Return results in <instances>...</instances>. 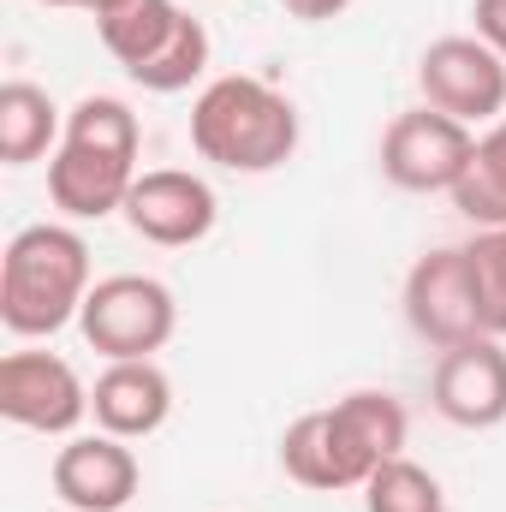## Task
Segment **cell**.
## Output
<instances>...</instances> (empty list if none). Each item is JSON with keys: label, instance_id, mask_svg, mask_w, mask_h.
I'll list each match as a JSON object with an SVG mask.
<instances>
[{"label": "cell", "instance_id": "5b68a950", "mask_svg": "<svg viewBox=\"0 0 506 512\" xmlns=\"http://www.w3.org/2000/svg\"><path fill=\"white\" fill-rule=\"evenodd\" d=\"M423 108L453 114L459 126H495L506 114V60L483 36H441L417 60Z\"/></svg>", "mask_w": 506, "mask_h": 512}, {"label": "cell", "instance_id": "9a60e30c", "mask_svg": "<svg viewBox=\"0 0 506 512\" xmlns=\"http://www.w3.org/2000/svg\"><path fill=\"white\" fill-rule=\"evenodd\" d=\"M60 137H66V126H60V108L48 102V90H36L24 78L0 84V161L6 167L42 161Z\"/></svg>", "mask_w": 506, "mask_h": 512}, {"label": "cell", "instance_id": "ac0fdd59", "mask_svg": "<svg viewBox=\"0 0 506 512\" xmlns=\"http://www.w3.org/2000/svg\"><path fill=\"white\" fill-rule=\"evenodd\" d=\"M66 143L114 149V155H131V161H137L143 131H137V114H131L120 96H84V102L66 114Z\"/></svg>", "mask_w": 506, "mask_h": 512}, {"label": "cell", "instance_id": "4fadbf2b", "mask_svg": "<svg viewBox=\"0 0 506 512\" xmlns=\"http://www.w3.org/2000/svg\"><path fill=\"white\" fill-rule=\"evenodd\" d=\"M90 417L102 435L120 441H149L167 417H173V382L155 358H131V364H108L96 387H90Z\"/></svg>", "mask_w": 506, "mask_h": 512}, {"label": "cell", "instance_id": "8992f818", "mask_svg": "<svg viewBox=\"0 0 506 512\" xmlns=\"http://www.w3.org/2000/svg\"><path fill=\"white\" fill-rule=\"evenodd\" d=\"M471 149H477L471 126H459L441 108H411V114H393V126L381 131V173L387 185L417 191V197L453 191L465 179Z\"/></svg>", "mask_w": 506, "mask_h": 512}, {"label": "cell", "instance_id": "6da1fadb", "mask_svg": "<svg viewBox=\"0 0 506 512\" xmlns=\"http://www.w3.org/2000/svg\"><path fill=\"white\" fill-rule=\"evenodd\" d=\"M405 435H411L405 405L393 393H381V387H358V393L286 423L280 465H286V477L298 489L340 495V489H364L387 459H399Z\"/></svg>", "mask_w": 506, "mask_h": 512}, {"label": "cell", "instance_id": "d6986e66", "mask_svg": "<svg viewBox=\"0 0 506 512\" xmlns=\"http://www.w3.org/2000/svg\"><path fill=\"white\" fill-rule=\"evenodd\" d=\"M364 512H447V495L423 465H411L399 453L364 483Z\"/></svg>", "mask_w": 506, "mask_h": 512}, {"label": "cell", "instance_id": "e0dca14e", "mask_svg": "<svg viewBox=\"0 0 506 512\" xmlns=\"http://www.w3.org/2000/svg\"><path fill=\"white\" fill-rule=\"evenodd\" d=\"M203 72H209V30H203V18L185 12V24L173 30V42H167L131 84H143V90H155V96H179V90H191Z\"/></svg>", "mask_w": 506, "mask_h": 512}, {"label": "cell", "instance_id": "ba28073f", "mask_svg": "<svg viewBox=\"0 0 506 512\" xmlns=\"http://www.w3.org/2000/svg\"><path fill=\"white\" fill-rule=\"evenodd\" d=\"M405 322L417 340L429 346H465L483 334V310H477V286H471V268H465V245H447V251H429L411 262L405 274Z\"/></svg>", "mask_w": 506, "mask_h": 512}, {"label": "cell", "instance_id": "ffe728a7", "mask_svg": "<svg viewBox=\"0 0 506 512\" xmlns=\"http://www.w3.org/2000/svg\"><path fill=\"white\" fill-rule=\"evenodd\" d=\"M465 268L477 286V310H483V334H506V227H477V239L465 245Z\"/></svg>", "mask_w": 506, "mask_h": 512}, {"label": "cell", "instance_id": "8fae6325", "mask_svg": "<svg viewBox=\"0 0 506 512\" xmlns=\"http://www.w3.org/2000/svg\"><path fill=\"white\" fill-rule=\"evenodd\" d=\"M143 471L120 435H72L54 453V495L72 512H126Z\"/></svg>", "mask_w": 506, "mask_h": 512}, {"label": "cell", "instance_id": "603a6c76", "mask_svg": "<svg viewBox=\"0 0 506 512\" xmlns=\"http://www.w3.org/2000/svg\"><path fill=\"white\" fill-rule=\"evenodd\" d=\"M42 6H78V12H84V6H90V0H42Z\"/></svg>", "mask_w": 506, "mask_h": 512}, {"label": "cell", "instance_id": "3957f363", "mask_svg": "<svg viewBox=\"0 0 506 512\" xmlns=\"http://www.w3.org/2000/svg\"><path fill=\"white\" fill-rule=\"evenodd\" d=\"M90 245L84 233L42 221L12 233V245L0 256V322L18 340H42L60 334L66 322H78L84 298H90Z\"/></svg>", "mask_w": 506, "mask_h": 512}, {"label": "cell", "instance_id": "7402d4cb", "mask_svg": "<svg viewBox=\"0 0 506 512\" xmlns=\"http://www.w3.org/2000/svg\"><path fill=\"white\" fill-rule=\"evenodd\" d=\"M280 6H286L298 24H328V18H340L352 0H280Z\"/></svg>", "mask_w": 506, "mask_h": 512}, {"label": "cell", "instance_id": "5bb4252c", "mask_svg": "<svg viewBox=\"0 0 506 512\" xmlns=\"http://www.w3.org/2000/svg\"><path fill=\"white\" fill-rule=\"evenodd\" d=\"M179 24H185V6H173V0H126V6H114L108 18H96V36H102V48L126 66V78H137V72L173 42Z\"/></svg>", "mask_w": 506, "mask_h": 512}, {"label": "cell", "instance_id": "30bf717a", "mask_svg": "<svg viewBox=\"0 0 506 512\" xmlns=\"http://www.w3.org/2000/svg\"><path fill=\"white\" fill-rule=\"evenodd\" d=\"M435 411L453 429H501L506 423V352L495 334H477L465 346H447L429 382Z\"/></svg>", "mask_w": 506, "mask_h": 512}, {"label": "cell", "instance_id": "44dd1931", "mask_svg": "<svg viewBox=\"0 0 506 512\" xmlns=\"http://www.w3.org/2000/svg\"><path fill=\"white\" fill-rule=\"evenodd\" d=\"M471 18H477V36L506 60V0H471Z\"/></svg>", "mask_w": 506, "mask_h": 512}, {"label": "cell", "instance_id": "2e32d148", "mask_svg": "<svg viewBox=\"0 0 506 512\" xmlns=\"http://www.w3.org/2000/svg\"><path fill=\"white\" fill-rule=\"evenodd\" d=\"M447 197L471 227H506V114L477 137V149L465 161V179Z\"/></svg>", "mask_w": 506, "mask_h": 512}, {"label": "cell", "instance_id": "7a4b0ae2", "mask_svg": "<svg viewBox=\"0 0 506 512\" xmlns=\"http://www.w3.org/2000/svg\"><path fill=\"white\" fill-rule=\"evenodd\" d=\"M191 149L221 173H274L298 155V108L251 72L209 78L191 102Z\"/></svg>", "mask_w": 506, "mask_h": 512}, {"label": "cell", "instance_id": "277c9868", "mask_svg": "<svg viewBox=\"0 0 506 512\" xmlns=\"http://www.w3.org/2000/svg\"><path fill=\"white\" fill-rule=\"evenodd\" d=\"M78 328L108 364H131V358H155L173 340L179 304L155 274H108V280L90 286V298L78 310Z\"/></svg>", "mask_w": 506, "mask_h": 512}, {"label": "cell", "instance_id": "7c38bea8", "mask_svg": "<svg viewBox=\"0 0 506 512\" xmlns=\"http://www.w3.org/2000/svg\"><path fill=\"white\" fill-rule=\"evenodd\" d=\"M137 185V161L114 149H90V143H66L48 155V197L66 221H108L120 215Z\"/></svg>", "mask_w": 506, "mask_h": 512}, {"label": "cell", "instance_id": "52a82bcc", "mask_svg": "<svg viewBox=\"0 0 506 512\" xmlns=\"http://www.w3.org/2000/svg\"><path fill=\"white\" fill-rule=\"evenodd\" d=\"M0 417L36 435H72L90 417V387L54 352H6L0 358Z\"/></svg>", "mask_w": 506, "mask_h": 512}, {"label": "cell", "instance_id": "9c48e42d", "mask_svg": "<svg viewBox=\"0 0 506 512\" xmlns=\"http://www.w3.org/2000/svg\"><path fill=\"white\" fill-rule=\"evenodd\" d=\"M120 215L137 239H149L161 251H185V245H203L215 233L221 203H215L209 179H197L185 167H149V173H137Z\"/></svg>", "mask_w": 506, "mask_h": 512}]
</instances>
